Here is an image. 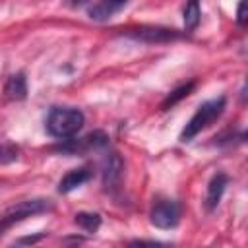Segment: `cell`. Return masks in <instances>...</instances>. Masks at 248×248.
<instances>
[{"label": "cell", "instance_id": "cell-1", "mask_svg": "<svg viewBox=\"0 0 248 248\" xmlns=\"http://www.w3.org/2000/svg\"><path fill=\"white\" fill-rule=\"evenodd\" d=\"M83 120L85 118H83V112L79 108H74V107H54L46 114L45 126H46V132L52 138L68 140V138L76 136L81 130Z\"/></svg>", "mask_w": 248, "mask_h": 248}, {"label": "cell", "instance_id": "cell-2", "mask_svg": "<svg viewBox=\"0 0 248 248\" xmlns=\"http://www.w3.org/2000/svg\"><path fill=\"white\" fill-rule=\"evenodd\" d=\"M223 110H225V97H217V99H211V101H205L203 105H200L198 110L188 120V124L184 126V130L180 134V140L182 141L194 140L202 130L211 126L223 114Z\"/></svg>", "mask_w": 248, "mask_h": 248}, {"label": "cell", "instance_id": "cell-3", "mask_svg": "<svg viewBox=\"0 0 248 248\" xmlns=\"http://www.w3.org/2000/svg\"><path fill=\"white\" fill-rule=\"evenodd\" d=\"M52 205L48 200H25V202H19L17 205L10 207L2 217H0V236L12 229L14 225L25 221L27 217H33V215H39V213H45L48 211Z\"/></svg>", "mask_w": 248, "mask_h": 248}, {"label": "cell", "instance_id": "cell-4", "mask_svg": "<svg viewBox=\"0 0 248 248\" xmlns=\"http://www.w3.org/2000/svg\"><path fill=\"white\" fill-rule=\"evenodd\" d=\"M108 143V138L107 134L103 132H91L83 138H78V140H64V143H60L56 147V151H62V153H68V155H83V153H89V151H95V149H101Z\"/></svg>", "mask_w": 248, "mask_h": 248}, {"label": "cell", "instance_id": "cell-5", "mask_svg": "<svg viewBox=\"0 0 248 248\" xmlns=\"http://www.w3.org/2000/svg\"><path fill=\"white\" fill-rule=\"evenodd\" d=\"M149 221L157 229H174L180 221V205L172 200H159L151 207Z\"/></svg>", "mask_w": 248, "mask_h": 248}, {"label": "cell", "instance_id": "cell-6", "mask_svg": "<svg viewBox=\"0 0 248 248\" xmlns=\"http://www.w3.org/2000/svg\"><path fill=\"white\" fill-rule=\"evenodd\" d=\"M128 37H134L138 41H147V43H163V41H172L178 39L180 33L174 29L167 27H138V29H126Z\"/></svg>", "mask_w": 248, "mask_h": 248}, {"label": "cell", "instance_id": "cell-7", "mask_svg": "<svg viewBox=\"0 0 248 248\" xmlns=\"http://www.w3.org/2000/svg\"><path fill=\"white\" fill-rule=\"evenodd\" d=\"M91 178H93V170H91V169H87V167L72 169V170H68V172L60 178V182H58V192H60V194H70L72 190L83 186V184L89 182Z\"/></svg>", "mask_w": 248, "mask_h": 248}, {"label": "cell", "instance_id": "cell-8", "mask_svg": "<svg viewBox=\"0 0 248 248\" xmlns=\"http://www.w3.org/2000/svg\"><path fill=\"white\" fill-rule=\"evenodd\" d=\"M124 170V163L120 159L118 153H110L105 159V167H103V184L105 188H116V184L120 182Z\"/></svg>", "mask_w": 248, "mask_h": 248}, {"label": "cell", "instance_id": "cell-9", "mask_svg": "<svg viewBox=\"0 0 248 248\" xmlns=\"http://www.w3.org/2000/svg\"><path fill=\"white\" fill-rule=\"evenodd\" d=\"M227 184H229V176H227L225 172H217V174L209 180V184H207V194H205V209H207V211H213V209L219 205Z\"/></svg>", "mask_w": 248, "mask_h": 248}, {"label": "cell", "instance_id": "cell-10", "mask_svg": "<svg viewBox=\"0 0 248 248\" xmlns=\"http://www.w3.org/2000/svg\"><path fill=\"white\" fill-rule=\"evenodd\" d=\"M126 4H128V0H99L97 4H93L89 8V17L95 21H107L116 12H120Z\"/></svg>", "mask_w": 248, "mask_h": 248}, {"label": "cell", "instance_id": "cell-11", "mask_svg": "<svg viewBox=\"0 0 248 248\" xmlns=\"http://www.w3.org/2000/svg\"><path fill=\"white\" fill-rule=\"evenodd\" d=\"M4 93L8 99L12 101H21L27 97V79L25 76L19 72V74H14L8 78L6 81V87H4Z\"/></svg>", "mask_w": 248, "mask_h": 248}, {"label": "cell", "instance_id": "cell-12", "mask_svg": "<svg viewBox=\"0 0 248 248\" xmlns=\"http://www.w3.org/2000/svg\"><path fill=\"white\" fill-rule=\"evenodd\" d=\"M194 87H196V83H194V81H190V83H184V85L176 87L174 91H170V93L165 97V101L161 103V108H163V110H167V108L174 107L178 101H182L184 97H188V95L194 91Z\"/></svg>", "mask_w": 248, "mask_h": 248}, {"label": "cell", "instance_id": "cell-13", "mask_svg": "<svg viewBox=\"0 0 248 248\" xmlns=\"http://www.w3.org/2000/svg\"><path fill=\"white\" fill-rule=\"evenodd\" d=\"M76 225L81 227L87 232H95L101 227V215L99 213H89V211H79L76 213Z\"/></svg>", "mask_w": 248, "mask_h": 248}, {"label": "cell", "instance_id": "cell-14", "mask_svg": "<svg viewBox=\"0 0 248 248\" xmlns=\"http://www.w3.org/2000/svg\"><path fill=\"white\" fill-rule=\"evenodd\" d=\"M202 12H200V2L198 0H188L186 8H184V27L186 31H194L200 23Z\"/></svg>", "mask_w": 248, "mask_h": 248}, {"label": "cell", "instance_id": "cell-15", "mask_svg": "<svg viewBox=\"0 0 248 248\" xmlns=\"http://www.w3.org/2000/svg\"><path fill=\"white\" fill-rule=\"evenodd\" d=\"M19 157V147L14 143H0V165H8L17 161Z\"/></svg>", "mask_w": 248, "mask_h": 248}, {"label": "cell", "instance_id": "cell-16", "mask_svg": "<svg viewBox=\"0 0 248 248\" xmlns=\"http://www.w3.org/2000/svg\"><path fill=\"white\" fill-rule=\"evenodd\" d=\"M236 23L240 27L246 25V0H240L238 2V8H236Z\"/></svg>", "mask_w": 248, "mask_h": 248}, {"label": "cell", "instance_id": "cell-17", "mask_svg": "<svg viewBox=\"0 0 248 248\" xmlns=\"http://www.w3.org/2000/svg\"><path fill=\"white\" fill-rule=\"evenodd\" d=\"M43 236H45V234H39V236H27V238H19V240H17V244H35V242H39Z\"/></svg>", "mask_w": 248, "mask_h": 248}, {"label": "cell", "instance_id": "cell-18", "mask_svg": "<svg viewBox=\"0 0 248 248\" xmlns=\"http://www.w3.org/2000/svg\"><path fill=\"white\" fill-rule=\"evenodd\" d=\"M132 244H149V246H157L159 242H155V240H134Z\"/></svg>", "mask_w": 248, "mask_h": 248}, {"label": "cell", "instance_id": "cell-19", "mask_svg": "<svg viewBox=\"0 0 248 248\" xmlns=\"http://www.w3.org/2000/svg\"><path fill=\"white\" fill-rule=\"evenodd\" d=\"M70 2V6H74V8H78V6H83V4H87L89 0H68Z\"/></svg>", "mask_w": 248, "mask_h": 248}]
</instances>
